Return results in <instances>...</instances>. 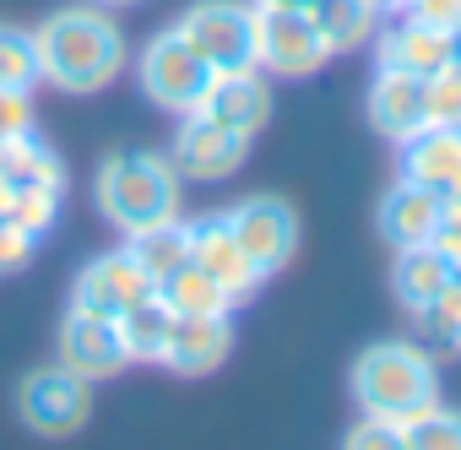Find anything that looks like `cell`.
<instances>
[{
  "label": "cell",
  "mask_w": 461,
  "mask_h": 450,
  "mask_svg": "<svg viewBox=\"0 0 461 450\" xmlns=\"http://www.w3.org/2000/svg\"><path fill=\"white\" fill-rule=\"evenodd\" d=\"M33 50H39V82L60 87V93H104L120 71H125V33L114 28V17L104 6H66L50 22L33 28Z\"/></svg>",
  "instance_id": "obj_1"
},
{
  "label": "cell",
  "mask_w": 461,
  "mask_h": 450,
  "mask_svg": "<svg viewBox=\"0 0 461 450\" xmlns=\"http://www.w3.org/2000/svg\"><path fill=\"white\" fill-rule=\"evenodd\" d=\"M93 201L109 229L141 234L179 217V174L163 152H109L93 179Z\"/></svg>",
  "instance_id": "obj_2"
},
{
  "label": "cell",
  "mask_w": 461,
  "mask_h": 450,
  "mask_svg": "<svg viewBox=\"0 0 461 450\" xmlns=\"http://www.w3.org/2000/svg\"><path fill=\"white\" fill-rule=\"evenodd\" d=\"M353 401L364 418L407 423L439 401V369L412 342H375L353 358Z\"/></svg>",
  "instance_id": "obj_3"
},
{
  "label": "cell",
  "mask_w": 461,
  "mask_h": 450,
  "mask_svg": "<svg viewBox=\"0 0 461 450\" xmlns=\"http://www.w3.org/2000/svg\"><path fill=\"white\" fill-rule=\"evenodd\" d=\"M212 76H217V71L206 66V55H201L179 28L152 33L147 50L136 55V82H141V93H147L158 109H168V114H195L201 98H206V87H212Z\"/></svg>",
  "instance_id": "obj_4"
},
{
  "label": "cell",
  "mask_w": 461,
  "mask_h": 450,
  "mask_svg": "<svg viewBox=\"0 0 461 450\" xmlns=\"http://www.w3.org/2000/svg\"><path fill=\"white\" fill-rule=\"evenodd\" d=\"M326 60L331 50L304 6H256V71L299 82V76H315Z\"/></svg>",
  "instance_id": "obj_5"
},
{
  "label": "cell",
  "mask_w": 461,
  "mask_h": 450,
  "mask_svg": "<svg viewBox=\"0 0 461 450\" xmlns=\"http://www.w3.org/2000/svg\"><path fill=\"white\" fill-rule=\"evenodd\" d=\"M212 71H256V6L245 0H195L174 22Z\"/></svg>",
  "instance_id": "obj_6"
},
{
  "label": "cell",
  "mask_w": 461,
  "mask_h": 450,
  "mask_svg": "<svg viewBox=\"0 0 461 450\" xmlns=\"http://www.w3.org/2000/svg\"><path fill=\"white\" fill-rule=\"evenodd\" d=\"M17 418L44 439H66L93 418V385L66 364H44L17 385Z\"/></svg>",
  "instance_id": "obj_7"
},
{
  "label": "cell",
  "mask_w": 461,
  "mask_h": 450,
  "mask_svg": "<svg viewBox=\"0 0 461 450\" xmlns=\"http://www.w3.org/2000/svg\"><path fill=\"white\" fill-rule=\"evenodd\" d=\"M245 256L261 266V277H277L299 256V212L283 195H245L234 212H222Z\"/></svg>",
  "instance_id": "obj_8"
},
{
  "label": "cell",
  "mask_w": 461,
  "mask_h": 450,
  "mask_svg": "<svg viewBox=\"0 0 461 450\" xmlns=\"http://www.w3.org/2000/svg\"><path fill=\"white\" fill-rule=\"evenodd\" d=\"M250 158V136L240 130H222L217 120L206 114H179V130H174V147H168V163L179 179H195V184H217L228 174H240Z\"/></svg>",
  "instance_id": "obj_9"
},
{
  "label": "cell",
  "mask_w": 461,
  "mask_h": 450,
  "mask_svg": "<svg viewBox=\"0 0 461 450\" xmlns=\"http://www.w3.org/2000/svg\"><path fill=\"white\" fill-rule=\"evenodd\" d=\"M158 293V283L136 266V256L120 245V250H104V256H93L82 272H77V288H71V304L77 310H87V315H104V320H120L131 304H141V299H152Z\"/></svg>",
  "instance_id": "obj_10"
},
{
  "label": "cell",
  "mask_w": 461,
  "mask_h": 450,
  "mask_svg": "<svg viewBox=\"0 0 461 450\" xmlns=\"http://www.w3.org/2000/svg\"><path fill=\"white\" fill-rule=\"evenodd\" d=\"M185 234H190V261L234 299V304H245L267 277H261V266L245 256V245L234 239V229H228V217L222 212H212V217H195V222H185Z\"/></svg>",
  "instance_id": "obj_11"
},
{
  "label": "cell",
  "mask_w": 461,
  "mask_h": 450,
  "mask_svg": "<svg viewBox=\"0 0 461 450\" xmlns=\"http://www.w3.org/2000/svg\"><path fill=\"white\" fill-rule=\"evenodd\" d=\"M60 364H66L71 374H82L87 385L114 380L120 369H131L125 342H120V326L104 320V315H87V310H77V304H71L66 320H60Z\"/></svg>",
  "instance_id": "obj_12"
},
{
  "label": "cell",
  "mask_w": 461,
  "mask_h": 450,
  "mask_svg": "<svg viewBox=\"0 0 461 450\" xmlns=\"http://www.w3.org/2000/svg\"><path fill=\"white\" fill-rule=\"evenodd\" d=\"M228 353H234V326H228V315H174L158 364L185 374V380H201V374L222 369Z\"/></svg>",
  "instance_id": "obj_13"
},
{
  "label": "cell",
  "mask_w": 461,
  "mask_h": 450,
  "mask_svg": "<svg viewBox=\"0 0 461 450\" xmlns=\"http://www.w3.org/2000/svg\"><path fill=\"white\" fill-rule=\"evenodd\" d=\"M206 120H217L222 130H240V136H261L272 120V87L261 71H217L201 109Z\"/></svg>",
  "instance_id": "obj_14"
},
{
  "label": "cell",
  "mask_w": 461,
  "mask_h": 450,
  "mask_svg": "<svg viewBox=\"0 0 461 450\" xmlns=\"http://www.w3.org/2000/svg\"><path fill=\"white\" fill-rule=\"evenodd\" d=\"M402 179L445 195H461V125H423L402 141Z\"/></svg>",
  "instance_id": "obj_15"
},
{
  "label": "cell",
  "mask_w": 461,
  "mask_h": 450,
  "mask_svg": "<svg viewBox=\"0 0 461 450\" xmlns=\"http://www.w3.org/2000/svg\"><path fill=\"white\" fill-rule=\"evenodd\" d=\"M375 60L385 66V71H407V76H434V71H445L450 66V33L445 28H429V22H418V17H396L385 33H375Z\"/></svg>",
  "instance_id": "obj_16"
},
{
  "label": "cell",
  "mask_w": 461,
  "mask_h": 450,
  "mask_svg": "<svg viewBox=\"0 0 461 450\" xmlns=\"http://www.w3.org/2000/svg\"><path fill=\"white\" fill-rule=\"evenodd\" d=\"M369 125L385 136V141H407L429 125V93H423V76H407V71H375V87H369Z\"/></svg>",
  "instance_id": "obj_17"
},
{
  "label": "cell",
  "mask_w": 461,
  "mask_h": 450,
  "mask_svg": "<svg viewBox=\"0 0 461 450\" xmlns=\"http://www.w3.org/2000/svg\"><path fill=\"white\" fill-rule=\"evenodd\" d=\"M434 217H439V195L412 179H396L375 206V229L391 250H407V245H429Z\"/></svg>",
  "instance_id": "obj_18"
},
{
  "label": "cell",
  "mask_w": 461,
  "mask_h": 450,
  "mask_svg": "<svg viewBox=\"0 0 461 450\" xmlns=\"http://www.w3.org/2000/svg\"><path fill=\"white\" fill-rule=\"evenodd\" d=\"M0 179H6L12 190L39 184V190H60V195H66V163H60V152H55L50 141H39L33 130L0 141Z\"/></svg>",
  "instance_id": "obj_19"
},
{
  "label": "cell",
  "mask_w": 461,
  "mask_h": 450,
  "mask_svg": "<svg viewBox=\"0 0 461 450\" xmlns=\"http://www.w3.org/2000/svg\"><path fill=\"white\" fill-rule=\"evenodd\" d=\"M310 22L321 28L326 50L331 55H348V50H364L375 33H380V6L375 0H310Z\"/></svg>",
  "instance_id": "obj_20"
},
{
  "label": "cell",
  "mask_w": 461,
  "mask_h": 450,
  "mask_svg": "<svg viewBox=\"0 0 461 450\" xmlns=\"http://www.w3.org/2000/svg\"><path fill=\"white\" fill-rule=\"evenodd\" d=\"M456 277V266L434 250V245H407V250H396V266H391V293L402 299V310H423L445 283Z\"/></svg>",
  "instance_id": "obj_21"
},
{
  "label": "cell",
  "mask_w": 461,
  "mask_h": 450,
  "mask_svg": "<svg viewBox=\"0 0 461 450\" xmlns=\"http://www.w3.org/2000/svg\"><path fill=\"white\" fill-rule=\"evenodd\" d=\"M114 326H120V342H125V358L131 364H158L163 358V342H168V326H174V310L152 293V299L131 304Z\"/></svg>",
  "instance_id": "obj_22"
},
{
  "label": "cell",
  "mask_w": 461,
  "mask_h": 450,
  "mask_svg": "<svg viewBox=\"0 0 461 450\" xmlns=\"http://www.w3.org/2000/svg\"><path fill=\"white\" fill-rule=\"evenodd\" d=\"M158 299H163L174 315H228V310H234V299H228L195 261L174 266V272L158 283Z\"/></svg>",
  "instance_id": "obj_23"
},
{
  "label": "cell",
  "mask_w": 461,
  "mask_h": 450,
  "mask_svg": "<svg viewBox=\"0 0 461 450\" xmlns=\"http://www.w3.org/2000/svg\"><path fill=\"white\" fill-rule=\"evenodd\" d=\"M125 250L136 256V266H141L152 283H163L174 266H185V261H190V234H185V222L174 217V222H158V229L125 234Z\"/></svg>",
  "instance_id": "obj_24"
},
{
  "label": "cell",
  "mask_w": 461,
  "mask_h": 450,
  "mask_svg": "<svg viewBox=\"0 0 461 450\" xmlns=\"http://www.w3.org/2000/svg\"><path fill=\"white\" fill-rule=\"evenodd\" d=\"M418 331H423L434 347H461V266H456V277L418 310Z\"/></svg>",
  "instance_id": "obj_25"
},
{
  "label": "cell",
  "mask_w": 461,
  "mask_h": 450,
  "mask_svg": "<svg viewBox=\"0 0 461 450\" xmlns=\"http://www.w3.org/2000/svg\"><path fill=\"white\" fill-rule=\"evenodd\" d=\"M402 439H407V450H461V412L434 401L429 412L402 423Z\"/></svg>",
  "instance_id": "obj_26"
},
{
  "label": "cell",
  "mask_w": 461,
  "mask_h": 450,
  "mask_svg": "<svg viewBox=\"0 0 461 450\" xmlns=\"http://www.w3.org/2000/svg\"><path fill=\"white\" fill-rule=\"evenodd\" d=\"M33 82H39L33 33H23V28H0V87H23V93H33Z\"/></svg>",
  "instance_id": "obj_27"
},
{
  "label": "cell",
  "mask_w": 461,
  "mask_h": 450,
  "mask_svg": "<svg viewBox=\"0 0 461 450\" xmlns=\"http://www.w3.org/2000/svg\"><path fill=\"white\" fill-rule=\"evenodd\" d=\"M60 190H39V184H23V190H12V206H6V217L17 222V229H28L33 239H44L50 229H55V217H60Z\"/></svg>",
  "instance_id": "obj_28"
},
{
  "label": "cell",
  "mask_w": 461,
  "mask_h": 450,
  "mask_svg": "<svg viewBox=\"0 0 461 450\" xmlns=\"http://www.w3.org/2000/svg\"><path fill=\"white\" fill-rule=\"evenodd\" d=\"M423 93H429V125H461V66L434 71Z\"/></svg>",
  "instance_id": "obj_29"
},
{
  "label": "cell",
  "mask_w": 461,
  "mask_h": 450,
  "mask_svg": "<svg viewBox=\"0 0 461 450\" xmlns=\"http://www.w3.org/2000/svg\"><path fill=\"white\" fill-rule=\"evenodd\" d=\"M429 245H434L450 266H461V195H445V201H439V217H434Z\"/></svg>",
  "instance_id": "obj_30"
},
{
  "label": "cell",
  "mask_w": 461,
  "mask_h": 450,
  "mask_svg": "<svg viewBox=\"0 0 461 450\" xmlns=\"http://www.w3.org/2000/svg\"><path fill=\"white\" fill-rule=\"evenodd\" d=\"M342 450H407V439H402V423L364 418V423H353V428H348Z\"/></svg>",
  "instance_id": "obj_31"
},
{
  "label": "cell",
  "mask_w": 461,
  "mask_h": 450,
  "mask_svg": "<svg viewBox=\"0 0 461 450\" xmlns=\"http://www.w3.org/2000/svg\"><path fill=\"white\" fill-rule=\"evenodd\" d=\"M33 250H39V239L28 229H17L12 217H0V272H23L33 261Z\"/></svg>",
  "instance_id": "obj_32"
},
{
  "label": "cell",
  "mask_w": 461,
  "mask_h": 450,
  "mask_svg": "<svg viewBox=\"0 0 461 450\" xmlns=\"http://www.w3.org/2000/svg\"><path fill=\"white\" fill-rule=\"evenodd\" d=\"M33 130V98L23 87H0V141Z\"/></svg>",
  "instance_id": "obj_33"
},
{
  "label": "cell",
  "mask_w": 461,
  "mask_h": 450,
  "mask_svg": "<svg viewBox=\"0 0 461 450\" xmlns=\"http://www.w3.org/2000/svg\"><path fill=\"white\" fill-rule=\"evenodd\" d=\"M407 17H418V22H429V28H456L461 22V0H412V6H402Z\"/></svg>",
  "instance_id": "obj_34"
},
{
  "label": "cell",
  "mask_w": 461,
  "mask_h": 450,
  "mask_svg": "<svg viewBox=\"0 0 461 450\" xmlns=\"http://www.w3.org/2000/svg\"><path fill=\"white\" fill-rule=\"evenodd\" d=\"M450 66H461V22L450 28Z\"/></svg>",
  "instance_id": "obj_35"
},
{
  "label": "cell",
  "mask_w": 461,
  "mask_h": 450,
  "mask_svg": "<svg viewBox=\"0 0 461 450\" xmlns=\"http://www.w3.org/2000/svg\"><path fill=\"white\" fill-rule=\"evenodd\" d=\"M250 6H310V0H250Z\"/></svg>",
  "instance_id": "obj_36"
},
{
  "label": "cell",
  "mask_w": 461,
  "mask_h": 450,
  "mask_svg": "<svg viewBox=\"0 0 461 450\" xmlns=\"http://www.w3.org/2000/svg\"><path fill=\"white\" fill-rule=\"evenodd\" d=\"M6 206H12V184L0 179V217H6Z\"/></svg>",
  "instance_id": "obj_37"
},
{
  "label": "cell",
  "mask_w": 461,
  "mask_h": 450,
  "mask_svg": "<svg viewBox=\"0 0 461 450\" xmlns=\"http://www.w3.org/2000/svg\"><path fill=\"white\" fill-rule=\"evenodd\" d=\"M375 6H380V12H391V0H375Z\"/></svg>",
  "instance_id": "obj_38"
}]
</instances>
